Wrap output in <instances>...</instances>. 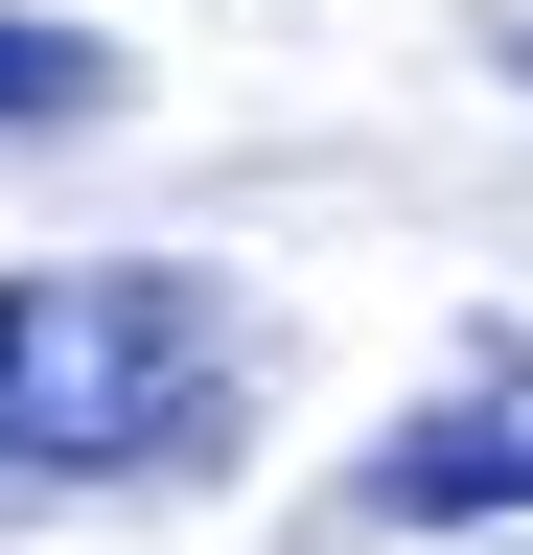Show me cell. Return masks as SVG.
<instances>
[{
	"label": "cell",
	"mask_w": 533,
	"mask_h": 555,
	"mask_svg": "<svg viewBox=\"0 0 533 555\" xmlns=\"http://www.w3.org/2000/svg\"><path fill=\"white\" fill-rule=\"evenodd\" d=\"M71 116H116V69H93L71 24H24V0H0V139H71Z\"/></svg>",
	"instance_id": "obj_3"
},
{
	"label": "cell",
	"mask_w": 533,
	"mask_h": 555,
	"mask_svg": "<svg viewBox=\"0 0 533 555\" xmlns=\"http://www.w3.org/2000/svg\"><path fill=\"white\" fill-rule=\"evenodd\" d=\"M255 416V324L186 255H47L0 278V486H186Z\"/></svg>",
	"instance_id": "obj_1"
},
{
	"label": "cell",
	"mask_w": 533,
	"mask_h": 555,
	"mask_svg": "<svg viewBox=\"0 0 533 555\" xmlns=\"http://www.w3.org/2000/svg\"><path fill=\"white\" fill-rule=\"evenodd\" d=\"M371 532H464V509H533V416H441V440H394L371 486H348Z\"/></svg>",
	"instance_id": "obj_2"
}]
</instances>
